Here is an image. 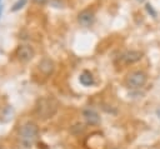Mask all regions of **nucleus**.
<instances>
[{
	"mask_svg": "<svg viewBox=\"0 0 160 149\" xmlns=\"http://www.w3.org/2000/svg\"><path fill=\"white\" fill-rule=\"evenodd\" d=\"M1 13H2V6L0 5V16H1Z\"/></svg>",
	"mask_w": 160,
	"mask_h": 149,
	"instance_id": "nucleus-15",
	"label": "nucleus"
},
{
	"mask_svg": "<svg viewBox=\"0 0 160 149\" xmlns=\"http://www.w3.org/2000/svg\"><path fill=\"white\" fill-rule=\"evenodd\" d=\"M146 74L144 71H140V70H136V71H132L128 75L126 78V85L131 89H139L141 86L145 85L146 83Z\"/></svg>",
	"mask_w": 160,
	"mask_h": 149,
	"instance_id": "nucleus-3",
	"label": "nucleus"
},
{
	"mask_svg": "<svg viewBox=\"0 0 160 149\" xmlns=\"http://www.w3.org/2000/svg\"><path fill=\"white\" fill-rule=\"evenodd\" d=\"M82 116H84L85 121H86L88 124H90V125H95V124H98V123L100 121V116H99V114H98L94 109H90V108L84 109V111H82Z\"/></svg>",
	"mask_w": 160,
	"mask_h": 149,
	"instance_id": "nucleus-8",
	"label": "nucleus"
},
{
	"mask_svg": "<svg viewBox=\"0 0 160 149\" xmlns=\"http://www.w3.org/2000/svg\"><path fill=\"white\" fill-rule=\"evenodd\" d=\"M34 54H35V51H34V49L30 45H20L16 49V56H18V59L21 60V61H24V63L31 60L34 58Z\"/></svg>",
	"mask_w": 160,
	"mask_h": 149,
	"instance_id": "nucleus-4",
	"label": "nucleus"
},
{
	"mask_svg": "<svg viewBox=\"0 0 160 149\" xmlns=\"http://www.w3.org/2000/svg\"><path fill=\"white\" fill-rule=\"evenodd\" d=\"M0 1H1V0H0Z\"/></svg>",
	"mask_w": 160,
	"mask_h": 149,
	"instance_id": "nucleus-17",
	"label": "nucleus"
},
{
	"mask_svg": "<svg viewBox=\"0 0 160 149\" xmlns=\"http://www.w3.org/2000/svg\"><path fill=\"white\" fill-rule=\"evenodd\" d=\"M146 10H148L149 13H151V14H152V16H156V13L154 11V9L151 8V5H150V4H146Z\"/></svg>",
	"mask_w": 160,
	"mask_h": 149,
	"instance_id": "nucleus-12",
	"label": "nucleus"
},
{
	"mask_svg": "<svg viewBox=\"0 0 160 149\" xmlns=\"http://www.w3.org/2000/svg\"><path fill=\"white\" fill-rule=\"evenodd\" d=\"M39 136V129L35 123L28 121L24 125H21L19 130V141L25 149H30Z\"/></svg>",
	"mask_w": 160,
	"mask_h": 149,
	"instance_id": "nucleus-1",
	"label": "nucleus"
},
{
	"mask_svg": "<svg viewBox=\"0 0 160 149\" xmlns=\"http://www.w3.org/2000/svg\"><path fill=\"white\" fill-rule=\"evenodd\" d=\"M58 110V101L54 98H42L38 101V105L35 108L36 115L41 119L51 118Z\"/></svg>",
	"mask_w": 160,
	"mask_h": 149,
	"instance_id": "nucleus-2",
	"label": "nucleus"
},
{
	"mask_svg": "<svg viewBox=\"0 0 160 149\" xmlns=\"http://www.w3.org/2000/svg\"><path fill=\"white\" fill-rule=\"evenodd\" d=\"M54 68H55L54 61H52L51 59H49V58H44V59L39 63V70H40L45 76H49V75L54 71Z\"/></svg>",
	"mask_w": 160,
	"mask_h": 149,
	"instance_id": "nucleus-7",
	"label": "nucleus"
},
{
	"mask_svg": "<svg viewBox=\"0 0 160 149\" xmlns=\"http://www.w3.org/2000/svg\"><path fill=\"white\" fill-rule=\"evenodd\" d=\"M156 114H158V116H159V118H160V106H159V108H158V110H156Z\"/></svg>",
	"mask_w": 160,
	"mask_h": 149,
	"instance_id": "nucleus-14",
	"label": "nucleus"
},
{
	"mask_svg": "<svg viewBox=\"0 0 160 149\" xmlns=\"http://www.w3.org/2000/svg\"><path fill=\"white\" fill-rule=\"evenodd\" d=\"M79 80H80V83H81L84 86H91V85L95 84V80H94L92 74H91L90 71H88V70H85V71H82V73L80 74Z\"/></svg>",
	"mask_w": 160,
	"mask_h": 149,
	"instance_id": "nucleus-9",
	"label": "nucleus"
},
{
	"mask_svg": "<svg viewBox=\"0 0 160 149\" xmlns=\"http://www.w3.org/2000/svg\"><path fill=\"white\" fill-rule=\"evenodd\" d=\"M50 4H51L52 6H55V8H62V6H61V5H62V1H61V0H51Z\"/></svg>",
	"mask_w": 160,
	"mask_h": 149,
	"instance_id": "nucleus-11",
	"label": "nucleus"
},
{
	"mask_svg": "<svg viewBox=\"0 0 160 149\" xmlns=\"http://www.w3.org/2000/svg\"><path fill=\"white\" fill-rule=\"evenodd\" d=\"M0 149H2V148H0Z\"/></svg>",
	"mask_w": 160,
	"mask_h": 149,
	"instance_id": "nucleus-16",
	"label": "nucleus"
},
{
	"mask_svg": "<svg viewBox=\"0 0 160 149\" xmlns=\"http://www.w3.org/2000/svg\"><path fill=\"white\" fill-rule=\"evenodd\" d=\"M94 20H95V15L91 10H82L81 13H79L78 15V21L80 25L82 26H91L94 24Z\"/></svg>",
	"mask_w": 160,
	"mask_h": 149,
	"instance_id": "nucleus-6",
	"label": "nucleus"
},
{
	"mask_svg": "<svg viewBox=\"0 0 160 149\" xmlns=\"http://www.w3.org/2000/svg\"><path fill=\"white\" fill-rule=\"evenodd\" d=\"M34 3H36L39 5H44L45 3H48V0H34Z\"/></svg>",
	"mask_w": 160,
	"mask_h": 149,
	"instance_id": "nucleus-13",
	"label": "nucleus"
},
{
	"mask_svg": "<svg viewBox=\"0 0 160 149\" xmlns=\"http://www.w3.org/2000/svg\"><path fill=\"white\" fill-rule=\"evenodd\" d=\"M26 1H28V0H18V1H16V3L12 5V8H11V11H18V10H20L22 6H25Z\"/></svg>",
	"mask_w": 160,
	"mask_h": 149,
	"instance_id": "nucleus-10",
	"label": "nucleus"
},
{
	"mask_svg": "<svg viewBox=\"0 0 160 149\" xmlns=\"http://www.w3.org/2000/svg\"><path fill=\"white\" fill-rule=\"evenodd\" d=\"M141 58H142L141 51H139V50H128L120 56V60L124 64H132V63L139 61Z\"/></svg>",
	"mask_w": 160,
	"mask_h": 149,
	"instance_id": "nucleus-5",
	"label": "nucleus"
}]
</instances>
